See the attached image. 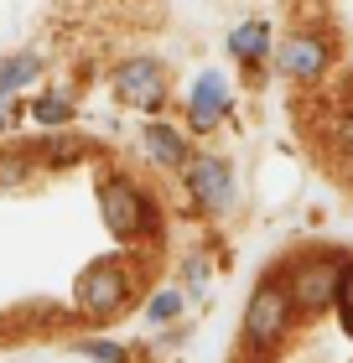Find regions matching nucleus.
Masks as SVG:
<instances>
[{"mask_svg":"<svg viewBox=\"0 0 353 363\" xmlns=\"http://www.w3.org/2000/svg\"><path fill=\"white\" fill-rule=\"evenodd\" d=\"M99 208H104V223H109V234L114 239H141V234H151V203L136 192V182H125V177H104L99 182Z\"/></svg>","mask_w":353,"mask_h":363,"instance_id":"nucleus-1","label":"nucleus"},{"mask_svg":"<svg viewBox=\"0 0 353 363\" xmlns=\"http://www.w3.org/2000/svg\"><path fill=\"white\" fill-rule=\"evenodd\" d=\"M125 291H130L125 270L114 265V259H94V265L78 275L73 301L89 311V317H109V311H120V306H125Z\"/></svg>","mask_w":353,"mask_h":363,"instance_id":"nucleus-2","label":"nucleus"},{"mask_svg":"<svg viewBox=\"0 0 353 363\" xmlns=\"http://www.w3.org/2000/svg\"><path fill=\"white\" fill-rule=\"evenodd\" d=\"M286 322H291V291H281L276 280H265V286L249 296V311H244V337L255 342V348H271L281 342Z\"/></svg>","mask_w":353,"mask_h":363,"instance_id":"nucleus-3","label":"nucleus"},{"mask_svg":"<svg viewBox=\"0 0 353 363\" xmlns=\"http://www.w3.org/2000/svg\"><path fill=\"white\" fill-rule=\"evenodd\" d=\"M338 280H343V265L338 259H327V255H312V259H301V265L291 270V301L296 306H307V311H322L332 296H338Z\"/></svg>","mask_w":353,"mask_h":363,"instance_id":"nucleus-4","label":"nucleus"},{"mask_svg":"<svg viewBox=\"0 0 353 363\" xmlns=\"http://www.w3.org/2000/svg\"><path fill=\"white\" fill-rule=\"evenodd\" d=\"M114 94H120L130 109H156L161 99H166V73H161V62H151V57L120 62V68H114Z\"/></svg>","mask_w":353,"mask_h":363,"instance_id":"nucleus-5","label":"nucleus"},{"mask_svg":"<svg viewBox=\"0 0 353 363\" xmlns=\"http://www.w3.org/2000/svg\"><path fill=\"white\" fill-rule=\"evenodd\" d=\"M188 187L197 197V208H208V213H229L234 208V167L224 156H197L188 167Z\"/></svg>","mask_w":353,"mask_h":363,"instance_id":"nucleus-6","label":"nucleus"},{"mask_svg":"<svg viewBox=\"0 0 353 363\" xmlns=\"http://www.w3.org/2000/svg\"><path fill=\"white\" fill-rule=\"evenodd\" d=\"M281 73L291 78V84H322L327 73V42L312 37V31H301L281 47Z\"/></svg>","mask_w":353,"mask_h":363,"instance_id":"nucleus-7","label":"nucleus"},{"mask_svg":"<svg viewBox=\"0 0 353 363\" xmlns=\"http://www.w3.org/2000/svg\"><path fill=\"white\" fill-rule=\"evenodd\" d=\"M229 114V78L224 73H197V84L188 94V125L192 130H213L218 120Z\"/></svg>","mask_w":353,"mask_h":363,"instance_id":"nucleus-8","label":"nucleus"},{"mask_svg":"<svg viewBox=\"0 0 353 363\" xmlns=\"http://www.w3.org/2000/svg\"><path fill=\"white\" fill-rule=\"evenodd\" d=\"M141 140H146V151H151V161H156V167H188V140H182L172 125L151 120Z\"/></svg>","mask_w":353,"mask_h":363,"instance_id":"nucleus-9","label":"nucleus"},{"mask_svg":"<svg viewBox=\"0 0 353 363\" xmlns=\"http://www.w3.org/2000/svg\"><path fill=\"white\" fill-rule=\"evenodd\" d=\"M229 52L239 57V62H260L265 52H271V26H265V21L234 26V31H229Z\"/></svg>","mask_w":353,"mask_h":363,"instance_id":"nucleus-10","label":"nucleus"},{"mask_svg":"<svg viewBox=\"0 0 353 363\" xmlns=\"http://www.w3.org/2000/svg\"><path fill=\"white\" fill-rule=\"evenodd\" d=\"M42 73V62L31 52H16V57H0V99H11L16 89H26L31 78Z\"/></svg>","mask_w":353,"mask_h":363,"instance_id":"nucleus-11","label":"nucleus"},{"mask_svg":"<svg viewBox=\"0 0 353 363\" xmlns=\"http://www.w3.org/2000/svg\"><path fill=\"white\" fill-rule=\"evenodd\" d=\"M31 120H37V125H68L73 120V99L68 94H42L37 99V104H31Z\"/></svg>","mask_w":353,"mask_h":363,"instance_id":"nucleus-12","label":"nucleus"},{"mask_svg":"<svg viewBox=\"0 0 353 363\" xmlns=\"http://www.w3.org/2000/svg\"><path fill=\"white\" fill-rule=\"evenodd\" d=\"M78 156H83L78 135H53V140L37 145V161H47V167H68V161H78Z\"/></svg>","mask_w":353,"mask_h":363,"instance_id":"nucleus-13","label":"nucleus"},{"mask_svg":"<svg viewBox=\"0 0 353 363\" xmlns=\"http://www.w3.org/2000/svg\"><path fill=\"white\" fill-rule=\"evenodd\" d=\"M26 177H31V156H0V192L6 187H26Z\"/></svg>","mask_w":353,"mask_h":363,"instance_id":"nucleus-14","label":"nucleus"},{"mask_svg":"<svg viewBox=\"0 0 353 363\" xmlns=\"http://www.w3.org/2000/svg\"><path fill=\"white\" fill-rule=\"evenodd\" d=\"M177 311H182V291H156V296H151V306H146V317L151 322H172Z\"/></svg>","mask_w":353,"mask_h":363,"instance_id":"nucleus-15","label":"nucleus"},{"mask_svg":"<svg viewBox=\"0 0 353 363\" xmlns=\"http://www.w3.org/2000/svg\"><path fill=\"white\" fill-rule=\"evenodd\" d=\"M332 301L343 311V327L353 333V265H343V280H338V296H332Z\"/></svg>","mask_w":353,"mask_h":363,"instance_id":"nucleus-16","label":"nucleus"},{"mask_svg":"<svg viewBox=\"0 0 353 363\" xmlns=\"http://www.w3.org/2000/svg\"><path fill=\"white\" fill-rule=\"evenodd\" d=\"M83 353L99 358V363H125V348H120V342H83Z\"/></svg>","mask_w":353,"mask_h":363,"instance_id":"nucleus-17","label":"nucleus"},{"mask_svg":"<svg viewBox=\"0 0 353 363\" xmlns=\"http://www.w3.org/2000/svg\"><path fill=\"white\" fill-rule=\"evenodd\" d=\"M332 140H338L343 151L353 156V109H343V114H338V125H332Z\"/></svg>","mask_w":353,"mask_h":363,"instance_id":"nucleus-18","label":"nucleus"},{"mask_svg":"<svg viewBox=\"0 0 353 363\" xmlns=\"http://www.w3.org/2000/svg\"><path fill=\"white\" fill-rule=\"evenodd\" d=\"M188 280H192V286H203V280H208V259H188Z\"/></svg>","mask_w":353,"mask_h":363,"instance_id":"nucleus-19","label":"nucleus"},{"mask_svg":"<svg viewBox=\"0 0 353 363\" xmlns=\"http://www.w3.org/2000/svg\"><path fill=\"white\" fill-rule=\"evenodd\" d=\"M11 114H16V109H11V99H0V130L11 125Z\"/></svg>","mask_w":353,"mask_h":363,"instance_id":"nucleus-20","label":"nucleus"}]
</instances>
